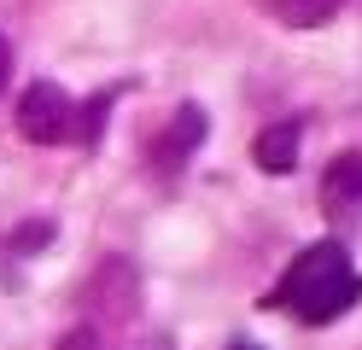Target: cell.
<instances>
[{
  "mask_svg": "<svg viewBox=\"0 0 362 350\" xmlns=\"http://www.w3.org/2000/svg\"><path fill=\"white\" fill-rule=\"evenodd\" d=\"M362 298V274L351 269V251L339 240H315L292 257V269L281 274V286L263 298V310H286L304 327H327Z\"/></svg>",
  "mask_w": 362,
  "mask_h": 350,
  "instance_id": "6da1fadb",
  "label": "cell"
},
{
  "mask_svg": "<svg viewBox=\"0 0 362 350\" xmlns=\"http://www.w3.org/2000/svg\"><path fill=\"white\" fill-rule=\"evenodd\" d=\"M18 134L35 140V146H64L76 134V105L59 82H30L24 100H18Z\"/></svg>",
  "mask_w": 362,
  "mask_h": 350,
  "instance_id": "7a4b0ae2",
  "label": "cell"
},
{
  "mask_svg": "<svg viewBox=\"0 0 362 350\" xmlns=\"http://www.w3.org/2000/svg\"><path fill=\"white\" fill-rule=\"evenodd\" d=\"M199 140H205V111H199V105H181L175 123L152 140V170H158V175H181V170H187V158L199 152Z\"/></svg>",
  "mask_w": 362,
  "mask_h": 350,
  "instance_id": "3957f363",
  "label": "cell"
},
{
  "mask_svg": "<svg viewBox=\"0 0 362 350\" xmlns=\"http://www.w3.org/2000/svg\"><path fill=\"white\" fill-rule=\"evenodd\" d=\"M322 199H327V216H356L362 210V152H339L322 175Z\"/></svg>",
  "mask_w": 362,
  "mask_h": 350,
  "instance_id": "277c9868",
  "label": "cell"
},
{
  "mask_svg": "<svg viewBox=\"0 0 362 350\" xmlns=\"http://www.w3.org/2000/svg\"><path fill=\"white\" fill-rule=\"evenodd\" d=\"M298 134H304L298 117H286V123H269V129L257 134V146H252L257 170H269V175H292V170H298Z\"/></svg>",
  "mask_w": 362,
  "mask_h": 350,
  "instance_id": "5b68a950",
  "label": "cell"
},
{
  "mask_svg": "<svg viewBox=\"0 0 362 350\" xmlns=\"http://www.w3.org/2000/svg\"><path fill=\"white\" fill-rule=\"evenodd\" d=\"M269 12L292 30H322V23L339 12V0H269Z\"/></svg>",
  "mask_w": 362,
  "mask_h": 350,
  "instance_id": "8992f818",
  "label": "cell"
},
{
  "mask_svg": "<svg viewBox=\"0 0 362 350\" xmlns=\"http://www.w3.org/2000/svg\"><path fill=\"white\" fill-rule=\"evenodd\" d=\"M53 240V222H24V228H18V251H41V245H47Z\"/></svg>",
  "mask_w": 362,
  "mask_h": 350,
  "instance_id": "52a82bcc",
  "label": "cell"
},
{
  "mask_svg": "<svg viewBox=\"0 0 362 350\" xmlns=\"http://www.w3.org/2000/svg\"><path fill=\"white\" fill-rule=\"evenodd\" d=\"M59 350H100V333H94V327H76V333L64 339Z\"/></svg>",
  "mask_w": 362,
  "mask_h": 350,
  "instance_id": "ba28073f",
  "label": "cell"
},
{
  "mask_svg": "<svg viewBox=\"0 0 362 350\" xmlns=\"http://www.w3.org/2000/svg\"><path fill=\"white\" fill-rule=\"evenodd\" d=\"M6 76H12V47H6V35H0V88H6Z\"/></svg>",
  "mask_w": 362,
  "mask_h": 350,
  "instance_id": "9c48e42d",
  "label": "cell"
},
{
  "mask_svg": "<svg viewBox=\"0 0 362 350\" xmlns=\"http://www.w3.org/2000/svg\"><path fill=\"white\" fill-rule=\"evenodd\" d=\"M234 350H257V344H234Z\"/></svg>",
  "mask_w": 362,
  "mask_h": 350,
  "instance_id": "30bf717a",
  "label": "cell"
}]
</instances>
